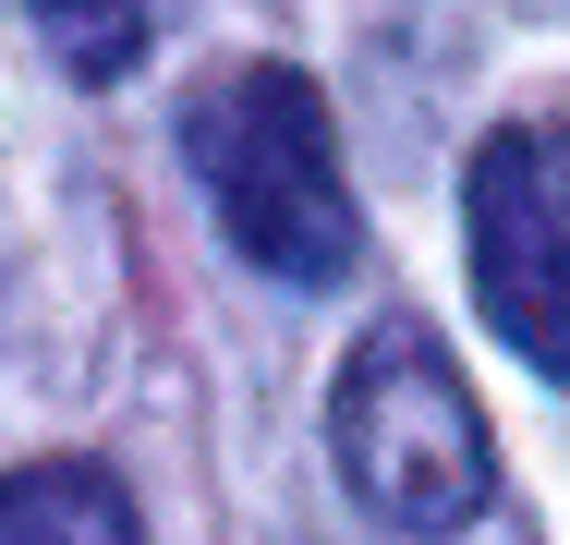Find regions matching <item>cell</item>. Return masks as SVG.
Returning <instances> with one entry per match:
<instances>
[{
  "instance_id": "1",
  "label": "cell",
  "mask_w": 570,
  "mask_h": 545,
  "mask_svg": "<svg viewBox=\"0 0 570 545\" xmlns=\"http://www.w3.org/2000/svg\"><path fill=\"white\" fill-rule=\"evenodd\" d=\"M183 170L207 182L230 255L292 279V291H328L364 255V207L341 182V133L328 98L292 73V61H230L183 98Z\"/></svg>"
},
{
  "instance_id": "2",
  "label": "cell",
  "mask_w": 570,
  "mask_h": 545,
  "mask_svg": "<svg viewBox=\"0 0 570 545\" xmlns=\"http://www.w3.org/2000/svg\"><path fill=\"white\" fill-rule=\"evenodd\" d=\"M328 460H341V485L389 522V534H461V522H485L498 448H485V413H473L450 339L425 316H376L341 351Z\"/></svg>"
},
{
  "instance_id": "3",
  "label": "cell",
  "mask_w": 570,
  "mask_h": 545,
  "mask_svg": "<svg viewBox=\"0 0 570 545\" xmlns=\"http://www.w3.org/2000/svg\"><path fill=\"white\" fill-rule=\"evenodd\" d=\"M461 242L485 327L570 388V109L498 121L461 170Z\"/></svg>"
},
{
  "instance_id": "4",
  "label": "cell",
  "mask_w": 570,
  "mask_h": 545,
  "mask_svg": "<svg viewBox=\"0 0 570 545\" xmlns=\"http://www.w3.org/2000/svg\"><path fill=\"white\" fill-rule=\"evenodd\" d=\"M0 545H146V522H134L121 473H98V460H12Z\"/></svg>"
},
{
  "instance_id": "5",
  "label": "cell",
  "mask_w": 570,
  "mask_h": 545,
  "mask_svg": "<svg viewBox=\"0 0 570 545\" xmlns=\"http://www.w3.org/2000/svg\"><path fill=\"white\" fill-rule=\"evenodd\" d=\"M37 37H49L61 61H86V73H121V61L158 37V12H37Z\"/></svg>"
}]
</instances>
